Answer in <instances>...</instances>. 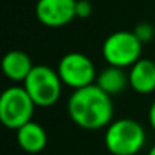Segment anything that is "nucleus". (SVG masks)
Segmentation results:
<instances>
[{
  "mask_svg": "<svg viewBox=\"0 0 155 155\" xmlns=\"http://www.w3.org/2000/svg\"><path fill=\"white\" fill-rule=\"evenodd\" d=\"M147 155H155V146H152L150 147V150H149V153Z\"/></svg>",
  "mask_w": 155,
  "mask_h": 155,
  "instance_id": "2eb2a0df",
  "label": "nucleus"
},
{
  "mask_svg": "<svg viewBox=\"0 0 155 155\" xmlns=\"http://www.w3.org/2000/svg\"><path fill=\"white\" fill-rule=\"evenodd\" d=\"M104 141L113 155H137L146 143V132L137 120L119 119L107 128Z\"/></svg>",
  "mask_w": 155,
  "mask_h": 155,
  "instance_id": "f03ea898",
  "label": "nucleus"
},
{
  "mask_svg": "<svg viewBox=\"0 0 155 155\" xmlns=\"http://www.w3.org/2000/svg\"><path fill=\"white\" fill-rule=\"evenodd\" d=\"M129 87L138 94H149L155 90V62L141 58L129 68Z\"/></svg>",
  "mask_w": 155,
  "mask_h": 155,
  "instance_id": "6e6552de",
  "label": "nucleus"
},
{
  "mask_svg": "<svg viewBox=\"0 0 155 155\" xmlns=\"http://www.w3.org/2000/svg\"><path fill=\"white\" fill-rule=\"evenodd\" d=\"M147 117H149L150 128L155 131V101L152 102V105H150V108H149V114H147Z\"/></svg>",
  "mask_w": 155,
  "mask_h": 155,
  "instance_id": "4468645a",
  "label": "nucleus"
},
{
  "mask_svg": "<svg viewBox=\"0 0 155 155\" xmlns=\"http://www.w3.org/2000/svg\"><path fill=\"white\" fill-rule=\"evenodd\" d=\"M132 32L135 34V37H137L141 43H149V41L153 38V34H155L153 26H152L150 23H146V21L137 25L135 29H134Z\"/></svg>",
  "mask_w": 155,
  "mask_h": 155,
  "instance_id": "f8f14e48",
  "label": "nucleus"
},
{
  "mask_svg": "<svg viewBox=\"0 0 155 155\" xmlns=\"http://www.w3.org/2000/svg\"><path fill=\"white\" fill-rule=\"evenodd\" d=\"M25 90L37 107L47 108L58 102L62 90V81L58 70L49 65H34L32 71L23 82Z\"/></svg>",
  "mask_w": 155,
  "mask_h": 155,
  "instance_id": "7ed1b4c3",
  "label": "nucleus"
},
{
  "mask_svg": "<svg viewBox=\"0 0 155 155\" xmlns=\"http://www.w3.org/2000/svg\"><path fill=\"white\" fill-rule=\"evenodd\" d=\"M96 85L108 96H116L129 85V76L125 73V68L108 65L97 74Z\"/></svg>",
  "mask_w": 155,
  "mask_h": 155,
  "instance_id": "9b49d317",
  "label": "nucleus"
},
{
  "mask_svg": "<svg viewBox=\"0 0 155 155\" xmlns=\"http://www.w3.org/2000/svg\"><path fill=\"white\" fill-rule=\"evenodd\" d=\"M78 0H38L35 15L47 28H61L76 17Z\"/></svg>",
  "mask_w": 155,
  "mask_h": 155,
  "instance_id": "0eeeda50",
  "label": "nucleus"
},
{
  "mask_svg": "<svg viewBox=\"0 0 155 155\" xmlns=\"http://www.w3.org/2000/svg\"><path fill=\"white\" fill-rule=\"evenodd\" d=\"M91 11H93V6L88 0H78L76 3V17L79 18H87L91 15Z\"/></svg>",
  "mask_w": 155,
  "mask_h": 155,
  "instance_id": "ddd939ff",
  "label": "nucleus"
},
{
  "mask_svg": "<svg viewBox=\"0 0 155 155\" xmlns=\"http://www.w3.org/2000/svg\"><path fill=\"white\" fill-rule=\"evenodd\" d=\"M17 143L25 152L38 153L47 144V134L37 122H29L17 131Z\"/></svg>",
  "mask_w": 155,
  "mask_h": 155,
  "instance_id": "9d476101",
  "label": "nucleus"
},
{
  "mask_svg": "<svg viewBox=\"0 0 155 155\" xmlns=\"http://www.w3.org/2000/svg\"><path fill=\"white\" fill-rule=\"evenodd\" d=\"M58 74L62 84L74 91L96 84L97 79L93 61L79 52H70L61 58L58 64Z\"/></svg>",
  "mask_w": 155,
  "mask_h": 155,
  "instance_id": "423d86ee",
  "label": "nucleus"
},
{
  "mask_svg": "<svg viewBox=\"0 0 155 155\" xmlns=\"http://www.w3.org/2000/svg\"><path fill=\"white\" fill-rule=\"evenodd\" d=\"M2 68L8 79L15 82H25L34 65L28 53L21 50H11L3 56Z\"/></svg>",
  "mask_w": 155,
  "mask_h": 155,
  "instance_id": "1a4fd4ad",
  "label": "nucleus"
},
{
  "mask_svg": "<svg viewBox=\"0 0 155 155\" xmlns=\"http://www.w3.org/2000/svg\"><path fill=\"white\" fill-rule=\"evenodd\" d=\"M141 41L131 31H119L107 37L102 46V56L113 67H132L140 61L141 55Z\"/></svg>",
  "mask_w": 155,
  "mask_h": 155,
  "instance_id": "39448f33",
  "label": "nucleus"
},
{
  "mask_svg": "<svg viewBox=\"0 0 155 155\" xmlns=\"http://www.w3.org/2000/svg\"><path fill=\"white\" fill-rule=\"evenodd\" d=\"M35 107L25 87H9L0 96V120L6 128L18 131L32 122Z\"/></svg>",
  "mask_w": 155,
  "mask_h": 155,
  "instance_id": "20e7f679",
  "label": "nucleus"
},
{
  "mask_svg": "<svg viewBox=\"0 0 155 155\" xmlns=\"http://www.w3.org/2000/svg\"><path fill=\"white\" fill-rule=\"evenodd\" d=\"M67 111L70 119L84 129L94 131L108 128L113 120L111 96L104 93L96 84L76 90L68 97Z\"/></svg>",
  "mask_w": 155,
  "mask_h": 155,
  "instance_id": "f257e3e1",
  "label": "nucleus"
}]
</instances>
